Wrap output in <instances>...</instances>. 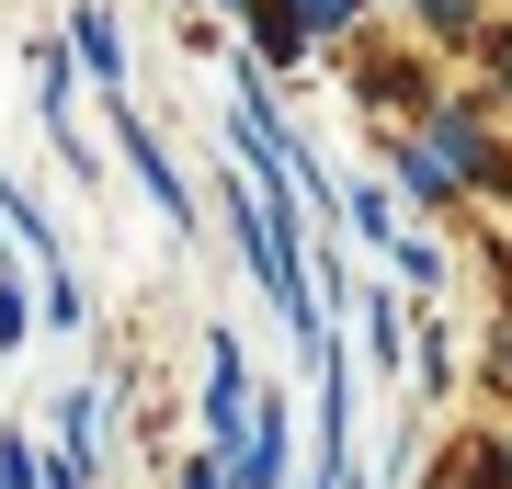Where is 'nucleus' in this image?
<instances>
[{"instance_id":"1","label":"nucleus","mask_w":512,"mask_h":489,"mask_svg":"<svg viewBox=\"0 0 512 489\" xmlns=\"http://www.w3.org/2000/svg\"><path fill=\"white\" fill-rule=\"evenodd\" d=\"M239 433H251V364H239L228 330H205V444L228 455Z\"/></svg>"},{"instance_id":"2","label":"nucleus","mask_w":512,"mask_h":489,"mask_svg":"<svg viewBox=\"0 0 512 489\" xmlns=\"http://www.w3.org/2000/svg\"><path fill=\"white\" fill-rule=\"evenodd\" d=\"M114 137H126V160H137V182H148V205H160L171 228H194V194H183V171L160 160V137H148L137 114H114Z\"/></svg>"},{"instance_id":"3","label":"nucleus","mask_w":512,"mask_h":489,"mask_svg":"<svg viewBox=\"0 0 512 489\" xmlns=\"http://www.w3.org/2000/svg\"><path fill=\"white\" fill-rule=\"evenodd\" d=\"M69 46H80V69H92L103 91H126V35H114V12H80Z\"/></svg>"},{"instance_id":"4","label":"nucleus","mask_w":512,"mask_h":489,"mask_svg":"<svg viewBox=\"0 0 512 489\" xmlns=\"http://www.w3.org/2000/svg\"><path fill=\"white\" fill-rule=\"evenodd\" d=\"M365 353L387 364V376H399V364H410V319H399V308H387V285L365 296Z\"/></svg>"},{"instance_id":"5","label":"nucleus","mask_w":512,"mask_h":489,"mask_svg":"<svg viewBox=\"0 0 512 489\" xmlns=\"http://www.w3.org/2000/svg\"><path fill=\"white\" fill-rule=\"evenodd\" d=\"M92 421H103V399H92V387H69V399H57V433H69V455H80V467H92Z\"/></svg>"},{"instance_id":"6","label":"nucleus","mask_w":512,"mask_h":489,"mask_svg":"<svg viewBox=\"0 0 512 489\" xmlns=\"http://www.w3.org/2000/svg\"><path fill=\"white\" fill-rule=\"evenodd\" d=\"M285 12H296V35H342V23L365 12V0H285Z\"/></svg>"},{"instance_id":"7","label":"nucleus","mask_w":512,"mask_h":489,"mask_svg":"<svg viewBox=\"0 0 512 489\" xmlns=\"http://www.w3.org/2000/svg\"><path fill=\"white\" fill-rule=\"evenodd\" d=\"M353 205V228H365V239H399V217H387V194H376V182H365V194H342Z\"/></svg>"},{"instance_id":"8","label":"nucleus","mask_w":512,"mask_h":489,"mask_svg":"<svg viewBox=\"0 0 512 489\" xmlns=\"http://www.w3.org/2000/svg\"><path fill=\"white\" fill-rule=\"evenodd\" d=\"M0 489H46V467H35L23 444H0Z\"/></svg>"},{"instance_id":"9","label":"nucleus","mask_w":512,"mask_h":489,"mask_svg":"<svg viewBox=\"0 0 512 489\" xmlns=\"http://www.w3.org/2000/svg\"><path fill=\"white\" fill-rule=\"evenodd\" d=\"M0 342H23V285L0 273Z\"/></svg>"},{"instance_id":"10","label":"nucleus","mask_w":512,"mask_h":489,"mask_svg":"<svg viewBox=\"0 0 512 489\" xmlns=\"http://www.w3.org/2000/svg\"><path fill=\"white\" fill-rule=\"evenodd\" d=\"M421 12H433V23H478V0H421Z\"/></svg>"},{"instance_id":"11","label":"nucleus","mask_w":512,"mask_h":489,"mask_svg":"<svg viewBox=\"0 0 512 489\" xmlns=\"http://www.w3.org/2000/svg\"><path fill=\"white\" fill-rule=\"evenodd\" d=\"M46 489H92V467H80V455H69V467H46Z\"/></svg>"},{"instance_id":"12","label":"nucleus","mask_w":512,"mask_h":489,"mask_svg":"<svg viewBox=\"0 0 512 489\" xmlns=\"http://www.w3.org/2000/svg\"><path fill=\"white\" fill-rule=\"evenodd\" d=\"M183 489H228V467H205V455H194V467H183Z\"/></svg>"},{"instance_id":"13","label":"nucleus","mask_w":512,"mask_h":489,"mask_svg":"<svg viewBox=\"0 0 512 489\" xmlns=\"http://www.w3.org/2000/svg\"><path fill=\"white\" fill-rule=\"evenodd\" d=\"M444 489H490V478H478V467H456V478H444Z\"/></svg>"}]
</instances>
